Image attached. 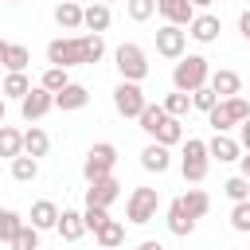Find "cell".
Here are the masks:
<instances>
[{
  "instance_id": "6da1fadb",
  "label": "cell",
  "mask_w": 250,
  "mask_h": 250,
  "mask_svg": "<svg viewBox=\"0 0 250 250\" xmlns=\"http://www.w3.org/2000/svg\"><path fill=\"white\" fill-rule=\"evenodd\" d=\"M102 55H105V39L102 35H62V39H51L47 43V62L51 66H62V70H70V66H94V62H102Z\"/></svg>"
},
{
  "instance_id": "7a4b0ae2",
  "label": "cell",
  "mask_w": 250,
  "mask_h": 250,
  "mask_svg": "<svg viewBox=\"0 0 250 250\" xmlns=\"http://www.w3.org/2000/svg\"><path fill=\"white\" fill-rule=\"evenodd\" d=\"M211 82V62L203 59V55H184L176 66H172V86L180 90V94H195L199 86H207Z\"/></svg>"
},
{
  "instance_id": "3957f363",
  "label": "cell",
  "mask_w": 250,
  "mask_h": 250,
  "mask_svg": "<svg viewBox=\"0 0 250 250\" xmlns=\"http://www.w3.org/2000/svg\"><path fill=\"white\" fill-rule=\"evenodd\" d=\"M207 168H211L207 141L188 137V141H184V148H180V172H184V180H188V184H199V180H207Z\"/></svg>"
},
{
  "instance_id": "277c9868",
  "label": "cell",
  "mask_w": 250,
  "mask_h": 250,
  "mask_svg": "<svg viewBox=\"0 0 250 250\" xmlns=\"http://www.w3.org/2000/svg\"><path fill=\"white\" fill-rule=\"evenodd\" d=\"M113 164H117V145H109V141L90 145V148H86V160H82V176H86V184L113 176Z\"/></svg>"
},
{
  "instance_id": "5b68a950",
  "label": "cell",
  "mask_w": 250,
  "mask_h": 250,
  "mask_svg": "<svg viewBox=\"0 0 250 250\" xmlns=\"http://www.w3.org/2000/svg\"><path fill=\"white\" fill-rule=\"evenodd\" d=\"M113 62H117V70H121V82H145V78H148V55H145V47H137V43H121V47L113 51Z\"/></svg>"
},
{
  "instance_id": "8992f818",
  "label": "cell",
  "mask_w": 250,
  "mask_h": 250,
  "mask_svg": "<svg viewBox=\"0 0 250 250\" xmlns=\"http://www.w3.org/2000/svg\"><path fill=\"white\" fill-rule=\"evenodd\" d=\"M250 117V102L238 94V98H227V102H219L211 113H207V125L215 129V133H230L234 125H242Z\"/></svg>"
},
{
  "instance_id": "52a82bcc",
  "label": "cell",
  "mask_w": 250,
  "mask_h": 250,
  "mask_svg": "<svg viewBox=\"0 0 250 250\" xmlns=\"http://www.w3.org/2000/svg\"><path fill=\"white\" fill-rule=\"evenodd\" d=\"M156 207H160L156 188H133V191H129V199H125V219H129V223H137V227H145V223H152V219H156Z\"/></svg>"
},
{
  "instance_id": "ba28073f",
  "label": "cell",
  "mask_w": 250,
  "mask_h": 250,
  "mask_svg": "<svg viewBox=\"0 0 250 250\" xmlns=\"http://www.w3.org/2000/svg\"><path fill=\"white\" fill-rule=\"evenodd\" d=\"M145 105H148V98H145L141 82H117V86H113V109H117L121 117H141Z\"/></svg>"
},
{
  "instance_id": "9c48e42d",
  "label": "cell",
  "mask_w": 250,
  "mask_h": 250,
  "mask_svg": "<svg viewBox=\"0 0 250 250\" xmlns=\"http://www.w3.org/2000/svg\"><path fill=\"white\" fill-rule=\"evenodd\" d=\"M156 55L180 62V59L188 55V31L176 27V23H160V27H156Z\"/></svg>"
},
{
  "instance_id": "30bf717a",
  "label": "cell",
  "mask_w": 250,
  "mask_h": 250,
  "mask_svg": "<svg viewBox=\"0 0 250 250\" xmlns=\"http://www.w3.org/2000/svg\"><path fill=\"white\" fill-rule=\"evenodd\" d=\"M51 109H55V94L43 90V86H31V94L20 102V117H23V121H39V117L51 113Z\"/></svg>"
},
{
  "instance_id": "8fae6325",
  "label": "cell",
  "mask_w": 250,
  "mask_h": 250,
  "mask_svg": "<svg viewBox=\"0 0 250 250\" xmlns=\"http://www.w3.org/2000/svg\"><path fill=\"white\" fill-rule=\"evenodd\" d=\"M117 199H121V184H117L113 176L94 180V184L86 188V207H105V211H109V203H117Z\"/></svg>"
},
{
  "instance_id": "7c38bea8",
  "label": "cell",
  "mask_w": 250,
  "mask_h": 250,
  "mask_svg": "<svg viewBox=\"0 0 250 250\" xmlns=\"http://www.w3.org/2000/svg\"><path fill=\"white\" fill-rule=\"evenodd\" d=\"M156 12L164 16V23H176V27H191L195 20L191 0H156Z\"/></svg>"
},
{
  "instance_id": "4fadbf2b",
  "label": "cell",
  "mask_w": 250,
  "mask_h": 250,
  "mask_svg": "<svg viewBox=\"0 0 250 250\" xmlns=\"http://www.w3.org/2000/svg\"><path fill=\"white\" fill-rule=\"evenodd\" d=\"M219 31H223V23H219L215 12H195V20H191V27H188V35H191L195 43H215Z\"/></svg>"
},
{
  "instance_id": "5bb4252c",
  "label": "cell",
  "mask_w": 250,
  "mask_h": 250,
  "mask_svg": "<svg viewBox=\"0 0 250 250\" xmlns=\"http://www.w3.org/2000/svg\"><path fill=\"white\" fill-rule=\"evenodd\" d=\"M207 152H211V160L230 164V160H238V156H242V145H238L230 133H215V137L207 141Z\"/></svg>"
},
{
  "instance_id": "9a60e30c",
  "label": "cell",
  "mask_w": 250,
  "mask_h": 250,
  "mask_svg": "<svg viewBox=\"0 0 250 250\" xmlns=\"http://www.w3.org/2000/svg\"><path fill=\"white\" fill-rule=\"evenodd\" d=\"M207 86L219 94V102H227V98H238V90H242V78H238L234 70L219 66V70H211V82H207Z\"/></svg>"
},
{
  "instance_id": "2e32d148",
  "label": "cell",
  "mask_w": 250,
  "mask_h": 250,
  "mask_svg": "<svg viewBox=\"0 0 250 250\" xmlns=\"http://www.w3.org/2000/svg\"><path fill=\"white\" fill-rule=\"evenodd\" d=\"M141 168H145V172H156V176H160V172H168V168H172V152H168L164 145L148 141V145L141 148Z\"/></svg>"
},
{
  "instance_id": "e0dca14e",
  "label": "cell",
  "mask_w": 250,
  "mask_h": 250,
  "mask_svg": "<svg viewBox=\"0 0 250 250\" xmlns=\"http://www.w3.org/2000/svg\"><path fill=\"white\" fill-rule=\"evenodd\" d=\"M59 215H62V211H59L51 199H35V203H31V219H27V223H31L35 230H55V227H59Z\"/></svg>"
},
{
  "instance_id": "ac0fdd59",
  "label": "cell",
  "mask_w": 250,
  "mask_h": 250,
  "mask_svg": "<svg viewBox=\"0 0 250 250\" xmlns=\"http://www.w3.org/2000/svg\"><path fill=\"white\" fill-rule=\"evenodd\" d=\"M168 230H172L176 238H188V234L195 230V219L188 215V207H184L180 199H172V203H168Z\"/></svg>"
},
{
  "instance_id": "d6986e66",
  "label": "cell",
  "mask_w": 250,
  "mask_h": 250,
  "mask_svg": "<svg viewBox=\"0 0 250 250\" xmlns=\"http://www.w3.org/2000/svg\"><path fill=\"white\" fill-rule=\"evenodd\" d=\"M82 4L78 0H62V4H55V23L62 27V31H78L82 27Z\"/></svg>"
},
{
  "instance_id": "ffe728a7",
  "label": "cell",
  "mask_w": 250,
  "mask_h": 250,
  "mask_svg": "<svg viewBox=\"0 0 250 250\" xmlns=\"http://www.w3.org/2000/svg\"><path fill=\"white\" fill-rule=\"evenodd\" d=\"M109 23H113V12H109L105 4H90V8L82 12V27H86L90 35H102Z\"/></svg>"
},
{
  "instance_id": "44dd1931",
  "label": "cell",
  "mask_w": 250,
  "mask_h": 250,
  "mask_svg": "<svg viewBox=\"0 0 250 250\" xmlns=\"http://www.w3.org/2000/svg\"><path fill=\"white\" fill-rule=\"evenodd\" d=\"M86 102H90V90H86L82 82H70L66 90L55 94V109H82Z\"/></svg>"
},
{
  "instance_id": "7402d4cb",
  "label": "cell",
  "mask_w": 250,
  "mask_h": 250,
  "mask_svg": "<svg viewBox=\"0 0 250 250\" xmlns=\"http://www.w3.org/2000/svg\"><path fill=\"white\" fill-rule=\"evenodd\" d=\"M55 230H59L66 242H78V238L86 234V219H82V211H70V207H66V211L59 215V227H55Z\"/></svg>"
},
{
  "instance_id": "603a6c76",
  "label": "cell",
  "mask_w": 250,
  "mask_h": 250,
  "mask_svg": "<svg viewBox=\"0 0 250 250\" xmlns=\"http://www.w3.org/2000/svg\"><path fill=\"white\" fill-rule=\"evenodd\" d=\"M180 203L188 207V215H191V219H203V215L211 211V195H207L203 188H188V191L180 195Z\"/></svg>"
},
{
  "instance_id": "cb8c5ba5",
  "label": "cell",
  "mask_w": 250,
  "mask_h": 250,
  "mask_svg": "<svg viewBox=\"0 0 250 250\" xmlns=\"http://www.w3.org/2000/svg\"><path fill=\"white\" fill-rule=\"evenodd\" d=\"M47 148H51V137H47L39 125L23 129V152H27V156H35V160H39V156H47Z\"/></svg>"
},
{
  "instance_id": "d4e9b609",
  "label": "cell",
  "mask_w": 250,
  "mask_h": 250,
  "mask_svg": "<svg viewBox=\"0 0 250 250\" xmlns=\"http://www.w3.org/2000/svg\"><path fill=\"white\" fill-rule=\"evenodd\" d=\"M94 238H98V246H102V250H117V246L125 242V223H121V219H109Z\"/></svg>"
},
{
  "instance_id": "484cf974",
  "label": "cell",
  "mask_w": 250,
  "mask_h": 250,
  "mask_svg": "<svg viewBox=\"0 0 250 250\" xmlns=\"http://www.w3.org/2000/svg\"><path fill=\"white\" fill-rule=\"evenodd\" d=\"M0 156H8V160L23 156V133H20V129L0 125Z\"/></svg>"
},
{
  "instance_id": "4316f807",
  "label": "cell",
  "mask_w": 250,
  "mask_h": 250,
  "mask_svg": "<svg viewBox=\"0 0 250 250\" xmlns=\"http://www.w3.org/2000/svg\"><path fill=\"white\" fill-rule=\"evenodd\" d=\"M27 66H31V51H27L23 43H12V47H8V59H4V70H8V74H23Z\"/></svg>"
},
{
  "instance_id": "83f0119b",
  "label": "cell",
  "mask_w": 250,
  "mask_h": 250,
  "mask_svg": "<svg viewBox=\"0 0 250 250\" xmlns=\"http://www.w3.org/2000/svg\"><path fill=\"white\" fill-rule=\"evenodd\" d=\"M156 145H164V148H172V145H184V125H180V117H168L160 129H156V137H152Z\"/></svg>"
},
{
  "instance_id": "f1b7e54d",
  "label": "cell",
  "mask_w": 250,
  "mask_h": 250,
  "mask_svg": "<svg viewBox=\"0 0 250 250\" xmlns=\"http://www.w3.org/2000/svg\"><path fill=\"white\" fill-rule=\"evenodd\" d=\"M0 94H4V98L23 102V98L31 94V78H27V74H8V78H4V86H0Z\"/></svg>"
},
{
  "instance_id": "f546056e",
  "label": "cell",
  "mask_w": 250,
  "mask_h": 250,
  "mask_svg": "<svg viewBox=\"0 0 250 250\" xmlns=\"http://www.w3.org/2000/svg\"><path fill=\"white\" fill-rule=\"evenodd\" d=\"M137 121H141V129H145L148 137H156V129H160V125L168 121V109H164V105H152V102H148V105H145V113H141Z\"/></svg>"
},
{
  "instance_id": "4dcf8cb0",
  "label": "cell",
  "mask_w": 250,
  "mask_h": 250,
  "mask_svg": "<svg viewBox=\"0 0 250 250\" xmlns=\"http://www.w3.org/2000/svg\"><path fill=\"white\" fill-rule=\"evenodd\" d=\"M35 176H39V160H35V156H27V152H23V156H16V160H12V180L31 184Z\"/></svg>"
},
{
  "instance_id": "1f68e13d",
  "label": "cell",
  "mask_w": 250,
  "mask_h": 250,
  "mask_svg": "<svg viewBox=\"0 0 250 250\" xmlns=\"http://www.w3.org/2000/svg\"><path fill=\"white\" fill-rule=\"evenodd\" d=\"M39 86H43V90H51V94H59V90H66V86H70V74H66L62 66H47V70H43V78H39Z\"/></svg>"
},
{
  "instance_id": "d6a6232c",
  "label": "cell",
  "mask_w": 250,
  "mask_h": 250,
  "mask_svg": "<svg viewBox=\"0 0 250 250\" xmlns=\"http://www.w3.org/2000/svg\"><path fill=\"white\" fill-rule=\"evenodd\" d=\"M12 250H39V230L31 227V223H23L20 230H16V238L8 242Z\"/></svg>"
},
{
  "instance_id": "836d02e7",
  "label": "cell",
  "mask_w": 250,
  "mask_h": 250,
  "mask_svg": "<svg viewBox=\"0 0 250 250\" xmlns=\"http://www.w3.org/2000/svg\"><path fill=\"white\" fill-rule=\"evenodd\" d=\"M20 227H23V219H20L12 207H0V242H12Z\"/></svg>"
},
{
  "instance_id": "e575fe53",
  "label": "cell",
  "mask_w": 250,
  "mask_h": 250,
  "mask_svg": "<svg viewBox=\"0 0 250 250\" xmlns=\"http://www.w3.org/2000/svg\"><path fill=\"white\" fill-rule=\"evenodd\" d=\"M160 105L168 109V117H184V113L191 109V94H180V90H172V94H168Z\"/></svg>"
},
{
  "instance_id": "d590c367",
  "label": "cell",
  "mask_w": 250,
  "mask_h": 250,
  "mask_svg": "<svg viewBox=\"0 0 250 250\" xmlns=\"http://www.w3.org/2000/svg\"><path fill=\"white\" fill-rule=\"evenodd\" d=\"M223 191H227V195H230L234 203H246V199H250V180H246V176L238 172V176H230V180L223 184Z\"/></svg>"
},
{
  "instance_id": "8d00e7d4",
  "label": "cell",
  "mask_w": 250,
  "mask_h": 250,
  "mask_svg": "<svg viewBox=\"0 0 250 250\" xmlns=\"http://www.w3.org/2000/svg\"><path fill=\"white\" fill-rule=\"evenodd\" d=\"M219 105V94L211 90V86H199L195 94H191V109H203V113H211Z\"/></svg>"
},
{
  "instance_id": "74e56055",
  "label": "cell",
  "mask_w": 250,
  "mask_h": 250,
  "mask_svg": "<svg viewBox=\"0 0 250 250\" xmlns=\"http://www.w3.org/2000/svg\"><path fill=\"white\" fill-rule=\"evenodd\" d=\"M156 16V0H129V20L133 23H145Z\"/></svg>"
},
{
  "instance_id": "f35d334b",
  "label": "cell",
  "mask_w": 250,
  "mask_h": 250,
  "mask_svg": "<svg viewBox=\"0 0 250 250\" xmlns=\"http://www.w3.org/2000/svg\"><path fill=\"white\" fill-rule=\"evenodd\" d=\"M82 219H86V230H94V234H98V230L109 223V211H105V207H86V211H82Z\"/></svg>"
},
{
  "instance_id": "ab89813d",
  "label": "cell",
  "mask_w": 250,
  "mask_h": 250,
  "mask_svg": "<svg viewBox=\"0 0 250 250\" xmlns=\"http://www.w3.org/2000/svg\"><path fill=\"white\" fill-rule=\"evenodd\" d=\"M230 227H234V230H242V234L250 230V199H246V203H234V207H230Z\"/></svg>"
},
{
  "instance_id": "60d3db41",
  "label": "cell",
  "mask_w": 250,
  "mask_h": 250,
  "mask_svg": "<svg viewBox=\"0 0 250 250\" xmlns=\"http://www.w3.org/2000/svg\"><path fill=\"white\" fill-rule=\"evenodd\" d=\"M238 145H242V152H250V117L238 125Z\"/></svg>"
},
{
  "instance_id": "b9f144b4",
  "label": "cell",
  "mask_w": 250,
  "mask_h": 250,
  "mask_svg": "<svg viewBox=\"0 0 250 250\" xmlns=\"http://www.w3.org/2000/svg\"><path fill=\"white\" fill-rule=\"evenodd\" d=\"M238 31H242V39L250 43V8H246V12L238 16Z\"/></svg>"
},
{
  "instance_id": "7bdbcfd3",
  "label": "cell",
  "mask_w": 250,
  "mask_h": 250,
  "mask_svg": "<svg viewBox=\"0 0 250 250\" xmlns=\"http://www.w3.org/2000/svg\"><path fill=\"white\" fill-rule=\"evenodd\" d=\"M137 250H164V246H160V242H156V238H145V242H141V246H137Z\"/></svg>"
},
{
  "instance_id": "ee69618b",
  "label": "cell",
  "mask_w": 250,
  "mask_h": 250,
  "mask_svg": "<svg viewBox=\"0 0 250 250\" xmlns=\"http://www.w3.org/2000/svg\"><path fill=\"white\" fill-rule=\"evenodd\" d=\"M238 164H242V176L250 180V152H242V156H238Z\"/></svg>"
},
{
  "instance_id": "f6af8a7d",
  "label": "cell",
  "mask_w": 250,
  "mask_h": 250,
  "mask_svg": "<svg viewBox=\"0 0 250 250\" xmlns=\"http://www.w3.org/2000/svg\"><path fill=\"white\" fill-rule=\"evenodd\" d=\"M211 4H215V0H191V8H195V12H207Z\"/></svg>"
},
{
  "instance_id": "bcb514c9",
  "label": "cell",
  "mask_w": 250,
  "mask_h": 250,
  "mask_svg": "<svg viewBox=\"0 0 250 250\" xmlns=\"http://www.w3.org/2000/svg\"><path fill=\"white\" fill-rule=\"evenodd\" d=\"M8 47H12V43H4V39H0V66H4V59H8Z\"/></svg>"
},
{
  "instance_id": "7dc6e473",
  "label": "cell",
  "mask_w": 250,
  "mask_h": 250,
  "mask_svg": "<svg viewBox=\"0 0 250 250\" xmlns=\"http://www.w3.org/2000/svg\"><path fill=\"white\" fill-rule=\"evenodd\" d=\"M4 117H8V105H4V94H0V125H4Z\"/></svg>"
},
{
  "instance_id": "c3c4849f",
  "label": "cell",
  "mask_w": 250,
  "mask_h": 250,
  "mask_svg": "<svg viewBox=\"0 0 250 250\" xmlns=\"http://www.w3.org/2000/svg\"><path fill=\"white\" fill-rule=\"evenodd\" d=\"M94 4H105V8H109V4H113V0H94Z\"/></svg>"
},
{
  "instance_id": "681fc988",
  "label": "cell",
  "mask_w": 250,
  "mask_h": 250,
  "mask_svg": "<svg viewBox=\"0 0 250 250\" xmlns=\"http://www.w3.org/2000/svg\"><path fill=\"white\" fill-rule=\"evenodd\" d=\"M8 4H20V0H8Z\"/></svg>"
},
{
  "instance_id": "f907efd6",
  "label": "cell",
  "mask_w": 250,
  "mask_h": 250,
  "mask_svg": "<svg viewBox=\"0 0 250 250\" xmlns=\"http://www.w3.org/2000/svg\"><path fill=\"white\" fill-rule=\"evenodd\" d=\"M39 250H43V246H39Z\"/></svg>"
},
{
  "instance_id": "816d5d0a",
  "label": "cell",
  "mask_w": 250,
  "mask_h": 250,
  "mask_svg": "<svg viewBox=\"0 0 250 250\" xmlns=\"http://www.w3.org/2000/svg\"><path fill=\"white\" fill-rule=\"evenodd\" d=\"M98 250H102V246H98Z\"/></svg>"
}]
</instances>
